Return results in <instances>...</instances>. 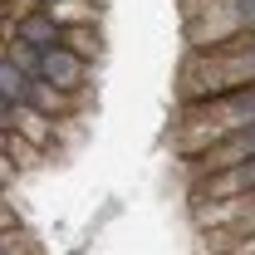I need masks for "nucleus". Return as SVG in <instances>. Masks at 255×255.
Masks as SVG:
<instances>
[{
	"label": "nucleus",
	"mask_w": 255,
	"mask_h": 255,
	"mask_svg": "<svg viewBox=\"0 0 255 255\" xmlns=\"http://www.w3.org/2000/svg\"><path fill=\"white\" fill-rule=\"evenodd\" d=\"M44 15L59 25V30H79V25H98V5L89 0H54V5H44Z\"/></svg>",
	"instance_id": "obj_5"
},
{
	"label": "nucleus",
	"mask_w": 255,
	"mask_h": 255,
	"mask_svg": "<svg viewBox=\"0 0 255 255\" xmlns=\"http://www.w3.org/2000/svg\"><path fill=\"white\" fill-rule=\"evenodd\" d=\"M5 30H10V39L30 44V49H39V54H44V49H54V44H59V34H64L59 25L44 15V10H20V15L5 25Z\"/></svg>",
	"instance_id": "obj_3"
},
{
	"label": "nucleus",
	"mask_w": 255,
	"mask_h": 255,
	"mask_svg": "<svg viewBox=\"0 0 255 255\" xmlns=\"http://www.w3.org/2000/svg\"><path fill=\"white\" fill-rule=\"evenodd\" d=\"M0 255H10V251H5V246H0Z\"/></svg>",
	"instance_id": "obj_11"
},
{
	"label": "nucleus",
	"mask_w": 255,
	"mask_h": 255,
	"mask_svg": "<svg viewBox=\"0 0 255 255\" xmlns=\"http://www.w3.org/2000/svg\"><path fill=\"white\" fill-rule=\"evenodd\" d=\"M59 44L69 49V54H79V59L89 64V59L98 54V30H94V25H79V30H64V34H59Z\"/></svg>",
	"instance_id": "obj_8"
},
{
	"label": "nucleus",
	"mask_w": 255,
	"mask_h": 255,
	"mask_svg": "<svg viewBox=\"0 0 255 255\" xmlns=\"http://www.w3.org/2000/svg\"><path fill=\"white\" fill-rule=\"evenodd\" d=\"M84 69H89V64L79 59V54H69L64 44H54V49H44V54H39V79H44V84H54V89L69 94V98L84 89Z\"/></svg>",
	"instance_id": "obj_2"
},
{
	"label": "nucleus",
	"mask_w": 255,
	"mask_h": 255,
	"mask_svg": "<svg viewBox=\"0 0 255 255\" xmlns=\"http://www.w3.org/2000/svg\"><path fill=\"white\" fill-rule=\"evenodd\" d=\"M10 182H15V162L0 152V187H10Z\"/></svg>",
	"instance_id": "obj_9"
},
{
	"label": "nucleus",
	"mask_w": 255,
	"mask_h": 255,
	"mask_svg": "<svg viewBox=\"0 0 255 255\" xmlns=\"http://www.w3.org/2000/svg\"><path fill=\"white\" fill-rule=\"evenodd\" d=\"M5 128L20 137V142H30L34 152H44L49 142H54V123L44 118V113H34L30 103H20V108H10V118H5Z\"/></svg>",
	"instance_id": "obj_4"
},
{
	"label": "nucleus",
	"mask_w": 255,
	"mask_h": 255,
	"mask_svg": "<svg viewBox=\"0 0 255 255\" xmlns=\"http://www.w3.org/2000/svg\"><path fill=\"white\" fill-rule=\"evenodd\" d=\"M251 34H255V30H251Z\"/></svg>",
	"instance_id": "obj_12"
},
{
	"label": "nucleus",
	"mask_w": 255,
	"mask_h": 255,
	"mask_svg": "<svg viewBox=\"0 0 255 255\" xmlns=\"http://www.w3.org/2000/svg\"><path fill=\"white\" fill-rule=\"evenodd\" d=\"M246 162H255V123L231 132V137H221V142H211L196 167L211 177V172H231V167H246Z\"/></svg>",
	"instance_id": "obj_1"
},
{
	"label": "nucleus",
	"mask_w": 255,
	"mask_h": 255,
	"mask_svg": "<svg viewBox=\"0 0 255 255\" xmlns=\"http://www.w3.org/2000/svg\"><path fill=\"white\" fill-rule=\"evenodd\" d=\"M25 103H30L34 113H44L49 123L59 118V113H69V94H59L54 84H44V79H30V94H25Z\"/></svg>",
	"instance_id": "obj_6"
},
{
	"label": "nucleus",
	"mask_w": 255,
	"mask_h": 255,
	"mask_svg": "<svg viewBox=\"0 0 255 255\" xmlns=\"http://www.w3.org/2000/svg\"><path fill=\"white\" fill-rule=\"evenodd\" d=\"M30 5H34V10H44V5H54V0H30Z\"/></svg>",
	"instance_id": "obj_10"
},
{
	"label": "nucleus",
	"mask_w": 255,
	"mask_h": 255,
	"mask_svg": "<svg viewBox=\"0 0 255 255\" xmlns=\"http://www.w3.org/2000/svg\"><path fill=\"white\" fill-rule=\"evenodd\" d=\"M25 94H30V79H25L15 64L5 59V49H0V98H5L10 108H20V103H25Z\"/></svg>",
	"instance_id": "obj_7"
}]
</instances>
